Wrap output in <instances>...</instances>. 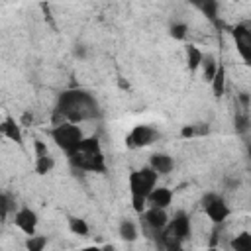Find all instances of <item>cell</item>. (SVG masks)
<instances>
[{
    "label": "cell",
    "mask_w": 251,
    "mask_h": 251,
    "mask_svg": "<svg viewBox=\"0 0 251 251\" xmlns=\"http://www.w3.org/2000/svg\"><path fill=\"white\" fill-rule=\"evenodd\" d=\"M98 116H100V106L94 94L82 88H73V90H65L63 94H59L57 108H55V124L59 122L80 124L86 120H94Z\"/></svg>",
    "instance_id": "1"
},
{
    "label": "cell",
    "mask_w": 251,
    "mask_h": 251,
    "mask_svg": "<svg viewBox=\"0 0 251 251\" xmlns=\"http://www.w3.org/2000/svg\"><path fill=\"white\" fill-rule=\"evenodd\" d=\"M69 163L84 173H106V159L100 147V141L96 137H86L82 139V143L67 155Z\"/></svg>",
    "instance_id": "2"
},
{
    "label": "cell",
    "mask_w": 251,
    "mask_h": 251,
    "mask_svg": "<svg viewBox=\"0 0 251 251\" xmlns=\"http://www.w3.org/2000/svg\"><path fill=\"white\" fill-rule=\"evenodd\" d=\"M157 178H159V175L149 165L147 167H141V169H135V171L129 173L127 184H129V194H131V206H133V210L137 214H141L145 210L147 194L157 184Z\"/></svg>",
    "instance_id": "3"
},
{
    "label": "cell",
    "mask_w": 251,
    "mask_h": 251,
    "mask_svg": "<svg viewBox=\"0 0 251 251\" xmlns=\"http://www.w3.org/2000/svg\"><path fill=\"white\" fill-rule=\"evenodd\" d=\"M53 143L63 149L67 155L73 153L84 139V131L78 127V124H73V122H59V124H53L51 131H49Z\"/></svg>",
    "instance_id": "4"
},
{
    "label": "cell",
    "mask_w": 251,
    "mask_h": 251,
    "mask_svg": "<svg viewBox=\"0 0 251 251\" xmlns=\"http://www.w3.org/2000/svg\"><path fill=\"white\" fill-rule=\"evenodd\" d=\"M202 210H204V214L208 216V220H210L212 224H216V226L224 224V222L229 218V214H231L229 204H227L226 198L220 196L218 192H206V194L202 196Z\"/></svg>",
    "instance_id": "5"
},
{
    "label": "cell",
    "mask_w": 251,
    "mask_h": 251,
    "mask_svg": "<svg viewBox=\"0 0 251 251\" xmlns=\"http://www.w3.org/2000/svg\"><path fill=\"white\" fill-rule=\"evenodd\" d=\"M165 229H167L178 243H184V241L192 235V222H190V216H188L184 210L175 212L173 218H169V224L165 226Z\"/></svg>",
    "instance_id": "6"
},
{
    "label": "cell",
    "mask_w": 251,
    "mask_h": 251,
    "mask_svg": "<svg viewBox=\"0 0 251 251\" xmlns=\"http://www.w3.org/2000/svg\"><path fill=\"white\" fill-rule=\"evenodd\" d=\"M159 139V131L153 127V126H147V124H139L135 126L127 137H126V145L131 147V149H139V147H147L151 143H155Z\"/></svg>",
    "instance_id": "7"
},
{
    "label": "cell",
    "mask_w": 251,
    "mask_h": 251,
    "mask_svg": "<svg viewBox=\"0 0 251 251\" xmlns=\"http://www.w3.org/2000/svg\"><path fill=\"white\" fill-rule=\"evenodd\" d=\"M141 220L145 224L147 229H151L155 235L169 224V214L165 208H155V206H145V210L141 212Z\"/></svg>",
    "instance_id": "8"
},
{
    "label": "cell",
    "mask_w": 251,
    "mask_h": 251,
    "mask_svg": "<svg viewBox=\"0 0 251 251\" xmlns=\"http://www.w3.org/2000/svg\"><path fill=\"white\" fill-rule=\"evenodd\" d=\"M233 39H235V47H237V53L239 57L243 59V63H251V31L247 27V24H239L233 27L231 31Z\"/></svg>",
    "instance_id": "9"
},
{
    "label": "cell",
    "mask_w": 251,
    "mask_h": 251,
    "mask_svg": "<svg viewBox=\"0 0 251 251\" xmlns=\"http://www.w3.org/2000/svg\"><path fill=\"white\" fill-rule=\"evenodd\" d=\"M33 149H35V165H33L35 173H37V175H47V173H51L53 167H55V159L51 157V153H49V149H47V143H43L41 139H35V141H33Z\"/></svg>",
    "instance_id": "10"
},
{
    "label": "cell",
    "mask_w": 251,
    "mask_h": 251,
    "mask_svg": "<svg viewBox=\"0 0 251 251\" xmlns=\"http://www.w3.org/2000/svg\"><path fill=\"white\" fill-rule=\"evenodd\" d=\"M14 224L20 231H24L25 235H33L37 231V214L27 208V206H22L14 212Z\"/></svg>",
    "instance_id": "11"
},
{
    "label": "cell",
    "mask_w": 251,
    "mask_h": 251,
    "mask_svg": "<svg viewBox=\"0 0 251 251\" xmlns=\"http://www.w3.org/2000/svg\"><path fill=\"white\" fill-rule=\"evenodd\" d=\"M173 202V190L171 188H165V186H153V190L147 194V200H145V206H155V208H169Z\"/></svg>",
    "instance_id": "12"
},
{
    "label": "cell",
    "mask_w": 251,
    "mask_h": 251,
    "mask_svg": "<svg viewBox=\"0 0 251 251\" xmlns=\"http://www.w3.org/2000/svg\"><path fill=\"white\" fill-rule=\"evenodd\" d=\"M149 167L161 176V175H169L173 169H175V159L169 155V153H163V151H157L149 157Z\"/></svg>",
    "instance_id": "13"
},
{
    "label": "cell",
    "mask_w": 251,
    "mask_h": 251,
    "mask_svg": "<svg viewBox=\"0 0 251 251\" xmlns=\"http://www.w3.org/2000/svg\"><path fill=\"white\" fill-rule=\"evenodd\" d=\"M188 4H192L210 22H214L218 18V10H220V2L218 0H188Z\"/></svg>",
    "instance_id": "14"
},
{
    "label": "cell",
    "mask_w": 251,
    "mask_h": 251,
    "mask_svg": "<svg viewBox=\"0 0 251 251\" xmlns=\"http://www.w3.org/2000/svg\"><path fill=\"white\" fill-rule=\"evenodd\" d=\"M0 133H2L4 137H8V139L16 141V143H22V141H24L22 129H20V126H18V122H16L14 118H6V120L0 124Z\"/></svg>",
    "instance_id": "15"
},
{
    "label": "cell",
    "mask_w": 251,
    "mask_h": 251,
    "mask_svg": "<svg viewBox=\"0 0 251 251\" xmlns=\"http://www.w3.org/2000/svg\"><path fill=\"white\" fill-rule=\"evenodd\" d=\"M210 86H212L214 96H218V98L226 92V69H224V65H218V69L210 80Z\"/></svg>",
    "instance_id": "16"
},
{
    "label": "cell",
    "mask_w": 251,
    "mask_h": 251,
    "mask_svg": "<svg viewBox=\"0 0 251 251\" xmlns=\"http://www.w3.org/2000/svg\"><path fill=\"white\" fill-rule=\"evenodd\" d=\"M118 231H120V237H122V239H126V241H135V239H137V235H139L137 226H135L131 220H122V222H120Z\"/></svg>",
    "instance_id": "17"
},
{
    "label": "cell",
    "mask_w": 251,
    "mask_h": 251,
    "mask_svg": "<svg viewBox=\"0 0 251 251\" xmlns=\"http://www.w3.org/2000/svg\"><path fill=\"white\" fill-rule=\"evenodd\" d=\"M202 57H204V53H202L196 45H188V47H186V63H188V69H190V71H196V69L200 67Z\"/></svg>",
    "instance_id": "18"
},
{
    "label": "cell",
    "mask_w": 251,
    "mask_h": 251,
    "mask_svg": "<svg viewBox=\"0 0 251 251\" xmlns=\"http://www.w3.org/2000/svg\"><path fill=\"white\" fill-rule=\"evenodd\" d=\"M200 67H202L204 80H206V82H210V80H212V76H214V73H216V69H218V63H216L214 55H204V57H202V63H200Z\"/></svg>",
    "instance_id": "19"
},
{
    "label": "cell",
    "mask_w": 251,
    "mask_h": 251,
    "mask_svg": "<svg viewBox=\"0 0 251 251\" xmlns=\"http://www.w3.org/2000/svg\"><path fill=\"white\" fill-rule=\"evenodd\" d=\"M231 249H235V251H251V233L249 231H241L239 235H235L231 239Z\"/></svg>",
    "instance_id": "20"
},
{
    "label": "cell",
    "mask_w": 251,
    "mask_h": 251,
    "mask_svg": "<svg viewBox=\"0 0 251 251\" xmlns=\"http://www.w3.org/2000/svg\"><path fill=\"white\" fill-rule=\"evenodd\" d=\"M16 212V206L12 202V198L6 192H0V222H6L10 214Z\"/></svg>",
    "instance_id": "21"
},
{
    "label": "cell",
    "mask_w": 251,
    "mask_h": 251,
    "mask_svg": "<svg viewBox=\"0 0 251 251\" xmlns=\"http://www.w3.org/2000/svg\"><path fill=\"white\" fill-rule=\"evenodd\" d=\"M233 127H235L237 133L245 135L249 131V112H243V110L237 112L235 118H233Z\"/></svg>",
    "instance_id": "22"
},
{
    "label": "cell",
    "mask_w": 251,
    "mask_h": 251,
    "mask_svg": "<svg viewBox=\"0 0 251 251\" xmlns=\"http://www.w3.org/2000/svg\"><path fill=\"white\" fill-rule=\"evenodd\" d=\"M69 229L75 235H88V231H90L86 220H82V218H69Z\"/></svg>",
    "instance_id": "23"
},
{
    "label": "cell",
    "mask_w": 251,
    "mask_h": 251,
    "mask_svg": "<svg viewBox=\"0 0 251 251\" xmlns=\"http://www.w3.org/2000/svg\"><path fill=\"white\" fill-rule=\"evenodd\" d=\"M45 245H47V237L37 235V233L27 235V239H25V249H29V251H43Z\"/></svg>",
    "instance_id": "24"
},
{
    "label": "cell",
    "mask_w": 251,
    "mask_h": 251,
    "mask_svg": "<svg viewBox=\"0 0 251 251\" xmlns=\"http://www.w3.org/2000/svg\"><path fill=\"white\" fill-rule=\"evenodd\" d=\"M186 33H188V25H186L184 22H173V24H171V35H173L175 39L182 41V39L186 37Z\"/></svg>",
    "instance_id": "25"
},
{
    "label": "cell",
    "mask_w": 251,
    "mask_h": 251,
    "mask_svg": "<svg viewBox=\"0 0 251 251\" xmlns=\"http://www.w3.org/2000/svg\"><path fill=\"white\" fill-rule=\"evenodd\" d=\"M202 133H208V127L202 126V124H196V126H186L182 127L180 135L182 137H194V135H202Z\"/></svg>",
    "instance_id": "26"
},
{
    "label": "cell",
    "mask_w": 251,
    "mask_h": 251,
    "mask_svg": "<svg viewBox=\"0 0 251 251\" xmlns=\"http://www.w3.org/2000/svg\"><path fill=\"white\" fill-rule=\"evenodd\" d=\"M237 100H239V104H241V110H243V112H249V94H247V92H239Z\"/></svg>",
    "instance_id": "27"
},
{
    "label": "cell",
    "mask_w": 251,
    "mask_h": 251,
    "mask_svg": "<svg viewBox=\"0 0 251 251\" xmlns=\"http://www.w3.org/2000/svg\"><path fill=\"white\" fill-rule=\"evenodd\" d=\"M75 55H76V57H84V47L80 45V47H78V49L75 51Z\"/></svg>",
    "instance_id": "28"
},
{
    "label": "cell",
    "mask_w": 251,
    "mask_h": 251,
    "mask_svg": "<svg viewBox=\"0 0 251 251\" xmlns=\"http://www.w3.org/2000/svg\"><path fill=\"white\" fill-rule=\"evenodd\" d=\"M235 2H239V0H235Z\"/></svg>",
    "instance_id": "29"
}]
</instances>
